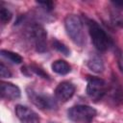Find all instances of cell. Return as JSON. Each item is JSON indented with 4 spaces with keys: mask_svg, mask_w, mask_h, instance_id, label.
Returning a JSON list of instances; mask_svg holds the SVG:
<instances>
[{
    "mask_svg": "<svg viewBox=\"0 0 123 123\" xmlns=\"http://www.w3.org/2000/svg\"><path fill=\"white\" fill-rule=\"evenodd\" d=\"M64 27L71 40L79 46H84L86 43V37L81 18L77 14L66 15L64 19Z\"/></svg>",
    "mask_w": 123,
    "mask_h": 123,
    "instance_id": "1",
    "label": "cell"
},
{
    "mask_svg": "<svg viewBox=\"0 0 123 123\" xmlns=\"http://www.w3.org/2000/svg\"><path fill=\"white\" fill-rule=\"evenodd\" d=\"M87 27L91 40L95 48L100 52L107 51L111 44V40L108 34L102 29V27L96 21L92 19L87 20Z\"/></svg>",
    "mask_w": 123,
    "mask_h": 123,
    "instance_id": "2",
    "label": "cell"
},
{
    "mask_svg": "<svg viewBox=\"0 0 123 123\" xmlns=\"http://www.w3.org/2000/svg\"><path fill=\"white\" fill-rule=\"evenodd\" d=\"M97 111L94 108L87 105H76L67 111L68 118L76 123H90Z\"/></svg>",
    "mask_w": 123,
    "mask_h": 123,
    "instance_id": "3",
    "label": "cell"
},
{
    "mask_svg": "<svg viewBox=\"0 0 123 123\" xmlns=\"http://www.w3.org/2000/svg\"><path fill=\"white\" fill-rule=\"evenodd\" d=\"M86 84V93L94 102L101 100L108 92L109 87L107 83L99 77L88 76Z\"/></svg>",
    "mask_w": 123,
    "mask_h": 123,
    "instance_id": "4",
    "label": "cell"
},
{
    "mask_svg": "<svg viewBox=\"0 0 123 123\" xmlns=\"http://www.w3.org/2000/svg\"><path fill=\"white\" fill-rule=\"evenodd\" d=\"M27 95L30 101L40 110H53L57 107L56 101L50 95L41 93L34 88H27Z\"/></svg>",
    "mask_w": 123,
    "mask_h": 123,
    "instance_id": "5",
    "label": "cell"
},
{
    "mask_svg": "<svg viewBox=\"0 0 123 123\" xmlns=\"http://www.w3.org/2000/svg\"><path fill=\"white\" fill-rule=\"evenodd\" d=\"M30 37H32L36 50L37 52H45L47 49L46 46V38H47V34L44 28L39 25V24H34L31 26L30 29Z\"/></svg>",
    "mask_w": 123,
    "mask_h": 123,
    "instance_id": "6",
    "label": "cell"
},
{
    "mask_svg": "<svg viewBox=\"0 0 123 123\" xmlns=\"http://www.w3.org/2000/svg\"><path fill=\"white\" fill-rule=\"evenodd\" d=\"M74 93H75V86L69 81H63L60 83L54 91L55 98L61 102L68 101L74 95Z\"/></svg>",
    "mask_w": 123,
    "mask_h": 123,
    "instance_id": "7",
    "label": "cell"
},
{
    "mask_svg": "<svg viewBox=\"0 0 123 123\" xmlns=\"http://www.w3.org/2000/svg\"><path fill=\"white\" fill-rule=\"evenodd\" d=\"M15 114L21 123H40L37 112L26 106L17 105L15 107Z\"/></svg>",
    "mask_w": 123,
    "mask_h": 123,
    "instance_id": "8",
    "label": "cell"
},
{
    "mask_svg": "<svg viewBox=\"0 0 123 123\" xmlns=\"http://www.w3.org/2000/svg\"><path fill=\"white\" fill-rule=\"evenodd\" d=\"M1 97L8 100H16L20 98L21 91L19 87L9 82H1L0 85Z\"/></svg>",
    "mask_w": 123,
    "mask_h": 123,
    "instance_id": "9",
    "label": "cell"
},
{
    "mask_svg": "<svg viewBox=\"0 0 123 123\" xmlns=\"http://www.w3.org/2000/svg\"><path fill=\"white\" fill-rule=\"evenodd\" d=\"M108 92L110 93V96H111V100L115 104L118 105V104H122L123 103V89L121 88V86L117 83L113 82L111 84V88L110 89L108 88Z\"/></svg>",
    "mask_w": 123,
    "mask_h": 123,
    "instance_id": "10",
    "label": "cell"
},
{
    "mask_svg": "<svg viewBox=\"0 0 123 123\" xmlns=\"http://www.w3.org/2000/svg\"><path fill=\"white\" fill-rule=\"evenodd\" d=\"M86 64H87V67L91 71H93L95 73H101L104 70V62H103V60L99 56H97V55L91 56L87 60Z\"/></svg>",
    "mask_w": 123,
    "mask_h": 123,
    "instance_id": "11",
    "label": "cell"
},
{
    "mask_svg": "<svg viewBox=\"0 0 123 123\" xmlns=\"http://www.w3.org/2000/svg\"><path fill=\"white\" fill-rule=\"evenodd\" d=\"M52 70L59 74V75H66L71 71V66L69 65V63L63 60H57L55 61L52 65Z\"/></svg>",
    "mask_w": 123,
    "mask_h": 123,
    "instance_id": "12",
    "label": "cell"
},
{
    "mask_svg": "<svg viewBox=\"0 0 123 123\" xmlns=\"http://www.w3.org/2000/svg\"><path fill=\"white\" fill-rule=\"evenodd\" d=\"M1 56L4 57L5 59L9 60L10 62H13V63H21L23 62V58L17 54V53H14V52H12V51H9V50H4L2 49L1 50Z\"/></svg>",
    "mask_w": 123,
    "mask_h": 123,
    "instance_id": "13",
    "label": "cell"
},
{
    "mask_svg": "<svg viewBox=\"0 0 123 123\" xmlns=\"http://www.w3.org/2000/svg\"><path fill=\"white\" fill-rule=\"evenodd\" d=\"M111 23L118 28H122L123 27V16L121 15L120 12H116V11H112L111 12Z\"/></svg>",
    "mask_w": 123,
    "mask_h": 123,
    "instance_id": "14",
    "label": "cell"
},
{
    "mask_svg": "<svg viewBox=\"0 0 123 123\" xmlns=\"http://www.w3.org/2000/svg\"><path fill=\"white\" fill-rule=\"evenodd\" d=\"M52 43H53V47L57 50V51H59V52H61L62 54H63L64 56H69L70 55V50L67 48V46H65V44H63L62 42H61V41H59V40H57V39H54L53 41H52Z\"/></svg>",
    "mask_w": 123,
    "mask_h": 123,
    "instance_id": "15",
    "label": "cell"
},
{
    "mask_svg": "<svg viewBox=\"0 0 123 123\" xmlns=\"http://www.w3.org/2000/svg\"><path fill=\"white\" fill-rule=\"evenodd\" d=\"M12 14L8 9L1 8V10H0V20H1L2 24L8 23L12 19Z\"/></svg>",
    "mask_w": 123,
    "mask_h": 123,
    "instance_id": "16",
    "label": "cell"
},
{
    "mask_svg": "<svg viewBox=\"0 0 123 123\" xmlns=\"http://www.w3.org/2000/svg\"><path fill=\"white\" fill-rule=\"evenodd\" d=\"M30 71H32V72H34V73H36L37 75H38V76H40V77H42V78H44V79H48V75H47V73H45L41 68H39V67H37V66H35V65H32V66H30Z\"/></svg>",
    "mask_w": 123,
    "mask_h": 123,
    "instance_id": "17",
    "label": "cell"
},
{
    "mask_svg": "<svg viewBox=\"0 0 123 123\" xmlns=\"http://www.w3.org/2000/svg\"><path fill=\"white\" fill-rule=\"evenodd\" d=\"M0 75L2 78H10L12 76L11 71L3 62L0 63Z\"/></svg>",
    "mask_w": 123,
    "mask_h": 123,
    "instance_id": "18",
    "label": "cell"
},
{
    "mask_svg": "<svg viewBox=\"0 0 123 123\" xmlns=\"http://www.w3.org/2000/svg\"><path fill=\"white\" fill-rule=\"evenodd\" d=\"M37 4H38V5H40V6H42V8H43V9H45V10H47V11H51V10L53 9V6H54L53 2H51V1L37 2Z\"/></svg>",
    "mask_w": 123,
    "mask_h": 123,
    "instance_id": "19",
    "label": "cell"
},
{
    "mask_svg": "<svg viewBox=\"0 0 123 123\" xmlns=\"http://www.w3.org/2000/svg\"><path fill=\"white\" fill-rule=\"evenodd\" d=\"M118 65L120 69L123 71V57L121 55H118Z\"/></svg>",
    "mask_w": 123,
    "mask_h": 123,
    "instance_id": "20",
    "label": "cell"
},
{
    "mask_svg": "<svg viewBox=\"0 0 123 123\" xmlns=\"http://www.w3.org/2000/svg\"><path fill=\"white\" fill-rule=\"evenodd\" d=\"M112 4L123 10V1H115V2H112Z\"/></svg>",
    "mask_w": 123,
    "mask_h": 123,
    "instance_id": "21",
    "label": "cell"
}]
</instances>
